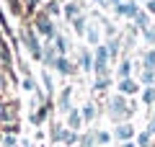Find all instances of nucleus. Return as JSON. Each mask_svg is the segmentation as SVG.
I'll return each instance as SVG.
<instances>
[{
  "mask_svg": "<svg viewBox=\"0 0 155 147\" xmlns=\"http://www.w3.org/2000/svg\"><path fill=\"white\" fill-rule=\"evenodd\" d=\"M140 85L132 80V77H124V80H119V93L122 96H132V93H137Z\"/></svg>",
  "mask_w": 155,
  "mask_h": 147,
  "instance_id": "1a4fd4ad",
  "label": "nucleus"
},
{
  "mask_svg": "<svg viewBox=\"0 0 155 147\" xmlns=\"http://www.w3.org/2000/svg\"><path fill=\"white\" fill-rule=\"evenodd\" d=\"M147 132H150V134H155V111H153V124H150V129H147Z\"/></svg>",
  "mask_w": 155,
  "mask_h": 147,
  "instance_id": "2f4dec72",
  "label": "nucleus"
},
{
  "mask_svg": "<svg viewBox=\"0 0 155 147\" xmlns=\"http://www.w3.org/2000/svg\"><path fill=\"white\" fill-rule=\"evenodd\" d=\"M145 67L147 70H155V49H150L147 54H145Z\"/></svg>",
  "mask_w": 155,
  "mask_h": 147,
  "instance_id": "5701e85b",
  "label": "nucleus"
},
{
  "mask_svg": "<svg viewBox=\"0 0 155 147\" xmlns=\"http://www.w3.org/2000/svg\"><path fill=\"white\" fill-rule=\"evenodd\" d=\"M114 13L119 18H134L137 16V3H134V0H124L119 5H114Z\"/></svg>",
  "mask_w": 155,
  "mask_h": 147,
  "instance_id": "39448f33",
  "label": "nucleus"
},
{
  "mask_svg": "<svg viewBox=\"0 0 155 147\" xmlns=\"http://www.w3.org/2000/svg\"><path fill=\"white\" fill-rule=\"evenodd\" d=\"M23 44L28 47V52H31V57L34 60H41V44H39V39H36V34H34V28H26L23 31Z\"/></svg>",
  "mask_w": 155,
  "mask_h": 147,
  "instance_id": "20e7f679",
  "label": "nucleus"
},
{
  "mask_svg": "<svg viewBox=\"0 0 155 147\" xmlns=\"http://www.w3.org/2000/svg\"><path fill=\"white\" fill-rule=\"evenodd\" d=\"M5 147H16V139H13V137H11V134H8V137H5Z\"/></svg>",
  "mask_w": 155,
  "mask_h": 147,
  "instance_id": "7c9ffc66",
  "label": "nucleus"
},
{
  "mask_svg": "<svg viewBox=\"0 0 155 147\" xmlns=\"http://www.w3.org/2000/svg\"><path fill=\"white\" fill-rule=\"evenodd\" d=\"M72 26H75L78 34H85V26H88V21H85V16H78L75 21H72Z\"/></svg>",
  "mask_w": 155,
  "mask_h": 147,
  "instance_id": "a211bd4d",
  "label": "nucleus"
},
{
  "mask_svg": "<svg viewBox=\"0 0 155 147\" xmlns=\"http://www.w3.org/2000/svg\"><path fill=\"white\" fill-rule=\"evenodd\" d=\"M80 67H83L85 72L93 70V54H91L88 49H83V52H80Z\"/></svg>",
  "mask_w": 155,
  "mask_h": 147,
  "instance_id": "ddd939ff",
  "label": "nucleus"
},
{
  "mask_svg": "<svg viewBox=\"0 0 155 147\" xmlns=\"http://www.w3.org/2000/svg\"><path fill=\"white\" fill-rule=\"evenodd\" d=\"M80 126H83V114H80V111L78 109H70L67 111V129H80Z\"/></svg>",
  "mask_w": 155,
  "mask_h": 147,
  "instance_id": "6e6552de",
  "label": "nucleus"
},
{
  "mask_svg": "<svg viewBox=\"0 0 155 147\" xmlns=\"http://www.w3.org/2000/svg\"><path fill=\"white\" fill-rule=\"evenodd\" d=\"M109 60H111V54H109V49H106V44H98V47H96V54H93V70H96L98 77H106V72H109Z\"/></svg>",
  "mask_w": 155,
  "mask_h": 147,
  "instance_id": "f03ea898",
  "label": "nucleus"
},
{
  "mask_svg": "<svg viewBox=\"0 0 155 147\" xmlns=\"http://www.w3.org/2000/svg\"><path fill=\"white\" fill-rule=\"evenodd\" d=\"M54 139H60L62 145H75L78 142V134L72 129H60V132H54Z\"/></svg>",
  "mask_w": 155,
  "mask_h": 147,
  "instance_id": "9d476101",
  "label": "nucleus"
},
{
  "mask_svg": "<svg viewBox=\"0 0 155 147\" xmlns=\"http://www.w3.org/2000/svg\"><path fill=\"white\" fill-rule=\"evenodd\" d=\"M23 88H26V90H34V88H36V83H34L31 77H26V80H23Z\"/></svg>",
  "mask_w": 155,
  "mask_h": 147,
  "instance_id": "cd10ccee",
  "label": "nucleus"
},
{
  "mask_svg": "<svg viewBox=\"0 0 155 147\" xmlns=\"http://www.w3.org/2000/svg\"><path fill=\"white\" fill-rule=\"evenodd\" d=\"M80 114H83V121H93V119H96V106H93V103H85Z\"/></svg>",
  "mask_w": 155,
  "mask_h": 147,
  "instance_id": "dca6fc26",
  "label": "nucleus"
},
{
  "mask_svg": "<svg viewBox=\"0 0 155 147\" xmlns=\"http://www.w3.org/2000/svg\"><path fill=\"white\" fill-rule=\"evenodd\" d=\"M147 13H150V16L155 13V0H147Z\"/></svg>",
  "mask_w": 155,
  "mask_h": 147,
  "instance_id": "c756f323",
  "label": "nucleus"
},
{
  "mask_svg": "<svg viewBox=\"0 0 155 147\" xmlns=\"http://www.w3.org/2000/svg\"><path fill=\"white\" fill-rule=\"evenodd\" d=\"M142 101L145 103H155V88L153 85H147V90L142 93Z\"/></svg>",
  "mask_w": 155,
  "mask_h": 147,
  "instance_id": "4be33fe9",
  "label": "nucleus"
},
{
  "mask_svg": "<svg viewBox=\"0 0 155 147\" xmlns=\"http://www.w3.org/2000/svg\"><path fill=\"white\" fill-rule=\"evenodd\" d=\"M140 80H142L145 85H155V70H147V67H145V72L140 75Z\"/></svg>",
  "mask_w": 155,
  "mask_h": 147,
  "instance_id": "f3484780",
  "label": "nucleus"
},
{
  "mask_svg": "<svg viewBox=\"0 0 155 147\" xmlns=\"http://www.w3.org/2000/svg\"><path fill=\"white\" fill-rule=\"evenodd\" d=\"M122 147H137V145H132V142H124V145Z\"/></svg>",
  "mask_w": 155,
  "mask_h": 147,
  "instance_id": "72a5a7b5",
  "label": "nucleus"
},
{
  "mask_svg": "<svg viewBox=\"0 0 155 147\" xmlns=\"http://www.w3.org/2000/svg\"><path fill=\"white\" fill-rule=\"evenodd\" d=\"M147 142H150V132H142L140 139H137V145H140V147H147Z\"/></svg>",
  "mask_w": 155,
  "mask_h": 147,
  "instance_id": "bb28decb",
  "label": "nucleus"
},
{
  "mask_svg": "<svg viewBox=\"0 0 155 147\" xmlns=\"http://www.w3.org/2000/svg\"><path fill=\"white\" fill-rule=\"evenodd\" d=\"M145 34V41H150V44H155V26H150L147 31H142Z\"/></svg>",
  "mask_w": 155,
  "mask_h": 147,
  "instance_id": "a878e982",
  "label": "nucleus"
},
{
  "mask_svg": "<svg viewBox=\"0 0 155 147\" xmlns=\"http://www.w3.org/2000/svg\"><path fill=\"white\" fill-rule=\"evenodd\" d=\"M142 3H147V0H142Z\"/></svg>",
  "mask_w": 155,
  "mask_h": 147,
  "instance_id": "f704fd0d",
  "label": "nucleus"
},
{
  "mask_svg": "<svg viewBox=\"0 0 155 147\" xmlns=\"http://www.w3.org/2000/svg\"><path fill=\"white\" fill-rule=\"evenodd\" d=\"M47 11H49V13H57V16H60V5H57V3H49V5H47Z\"/></svg>",
  "mask_w": 155,
  "mask_h": 147,
  "instance_id": "c85d7f7f",
  "label": "nucleus"
},
{
  "mask_svg": "<svg viewBox=\"0 0 155 147\" xmlns=\"http://www.w3.org/2000/svg\"><path fill=\"white\" fill-rule=\"evenodd\" d=\"M36 31L39 34H44L47 39H54V26H52V21H49V16H36Z\"/></svg>",
  "mask_w": 155,
  "mask_h": 147,
  "instance_id": "423d86ee",
  "label": "nucleus"
},
{
  "mask_svg": "<svg viewBox=\"0 0 155 147\" xmlns=\"http://www.w3.org/2000/svg\"><path fill=\"white\" fill-rule=\"evenodd\" d=\"M106 49H109L111 57H116V54H119V39H111V41L106 44Z\"/></svg>",
  "mask_w": 155,
  "mask_h": 147,
  "instance_id": "b1692460",
  "label": "nucleus"
},
{
  "mask_svg": "<svg viewBox=\"0 0 155 147\" xmlns=\"http://www.w3.org/2000/svg\"><path fill=\"white\" fill-rule=\"evenodd\" d=\"M70 93H72V90L67 88V90L62 93V98H60V109H62V111H70Z\"/></svg>",
  "mask_w": 155,
  "mask_h": 147,
  "instance_id": "6ab92c4d",
  "label": "nucleus"
},
{
  "mask_svg": "<svg viewBox=\"0 0 155 147\" xmlns=\"http://www.w3.org/2000/svg\"><path fill=\"white\" fill-rule=\"evenodd\" d=\"M54 70L60 72V75H70V72H72V65H70V60H67V57H57Z\"/></svg>",
  "mask_w": 155,
  "mask_h": 147,
  "instance_id": "f8f14e48",
  "label": "nucleus"
},
{
  "mask_svg": "<svg viewBox=\"0 0 155 147\" xmlns=\"http://www.w3.org/2000/svg\"><path fill=\"white\" fill-rule=\"evenodd\" d=\"M78 16H80V5H78V3H67L65 5V18L67 21H75Z\"/></svg>",
  "mask_w": 155,
  "mask_h": 147,
  "instance_id": "4468645a",
  "label": "nucleus"
},
{
  "mask_svg": "<svg viewBox=\"0 0 155 147\" xmlns=\"http://www.w3.org/2000/svg\"><path fill=\"white\" fill-rule=\"evenodd\" d=\"M119 3H124V0H109V5L114 8V5H119Z\"/></svg>",
  "mask_w": 155,
  "mask_h": 147,
  "instance_id": "473e14b6",
  "label": "nucleus"
},
{
  "mask_svg": "<svg viewBox=\"0 0 155 147\" xmlns=\"http://www.w3.org/2000/svg\"><path fill=\"white\" fill-rule=\"evenodd\" d=\"M114 137H116V139H122V142H129V139L134 137V126H132V124H127V121H122V124L116 126Z\"/></svg>",
  "mask_w": 155,
  "mask_h": 147,
  "instance_id": "0eeeda50",
  "label": "nucleus"
},
{
  "mask_svg": "<svg viewBox=\"0 0 155 147\" xmlns=\"http://www.w3.org/2000/svg\"><path fill=\"white\" fill-rule=\"evenodd\" d=\"M129 103H127V98L122 96V93H119V96H111L109 98V116L114 121H122V119H127L129 116Z\"/></svg>",
  "mask_w": 155,
  "mask_h": 147,
  "instance_id": "f257e3e1",
  "label": "nucleus"
},
{
  "mask_svg": "<svg viewBox=\"0 0 155 147\" xmlns=\"http://www.w3.org/2000/svg\"><path fill=\"white\" fill-rule=\"evenodd\" d=\"M44 116H47V109L41 106L39 111H34V114H31V124H41V121H44Z\"/></svg>",
  "mask_w": 155,
  "mask_h": 147,
  "instance_id": "aec40b11",
  "label": "nucleus"
},
{
  "mask_svg": "<svg viewBox=\"0 0 155 147\" xmlns=\"http://www.w3.org/2000/svg\"><path fill=\"white\" fill-rule=\"evenodd\" d=\"M93 139L98 142V145H109V142H111V134H109V132H96Z\"/></svg>",
  "mask_w": 155,
  "mask_h": 147,
  "instance_id": "412c9836",
  "label": "nucleus"
},
{
  "mask_svg": "<svg viewBox=\"0 0 155 147\" xmlns=\"http://www.w3.org/2000/svg\"><path fill=\"white\" fill-rule=\"evenodd\" d=\"M85 39H88V44H93V47H98L101 44V36H104V31H101V18H91L88 26H85Z\"/></svg>",
  "mask_w": 155,
  "mask_h": 147,
  "instance_id": "7ed1b4c3",
  "label": "nucleus"
},
{
  "mask_svg": "<svg viewBox=\"0 0 155 147\" xmlns=\"http://www.w3.org/2000/svg\"><path fill=\"white\" fill-rule=\"evenodd\" d=\"M129 72H132V62H129V60H122V65H119V70H116V75H119V80H124V77H129Z\"/></svg>",
  "mask_w": 155,
  "mask_h": 147,
  "instance_id": "2eb2a0df",
  "label": "nucleus"
},
{
  "mask_svg": "<svg viewBox=\"0 0 155 147\" xmlns=\"http://www.w3.org/2000/svg\"><path fill=\"white\" fill-rule=\"evenodd\" d=\"M57 147H62V145H57Z\"/></svg>",
  "mask_w": 155,
  "mask_h": 147,
  "instance_id": "c9c22d12",
  "label": "nucleus"
},
{
  "mask_svg": "<svg viewBox=\"0 0 155 147\" xmlns=\"http://www.w3.org/2000/svg\"><path fill=\"white\" fill-rule=\"evenodd\" d=\"M41 80H44V88H47V93H52V75H49V72H41Z\"/></svg>",
  "mask_w": 155,
  "mask_h": 147,
  "instance_id": "393cba45",
  "label": "nucleus"
},
{
  "mask_svg": "<svg viewBox=\"0 0 155 147\" xmlns=\"http://www.w3.org/2000/svg\"><path fill=\"white\" fill-rule=\"evenodd\" d=\"M134 26H137L140 31H147V28H150V13L147 11H137V16H134Z\"/></svg>",
  "mask_w": 155,
  "mask_h": 147,
  "instance_id": "9b49d317",
  "label": "nucleus"
}]
</instances>
